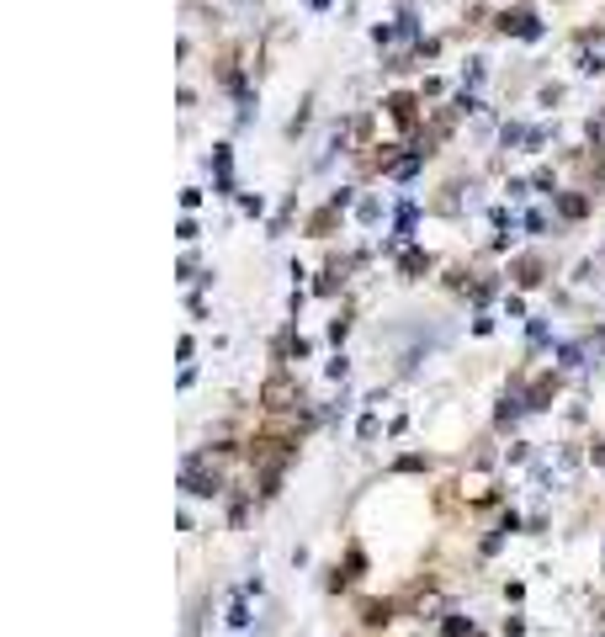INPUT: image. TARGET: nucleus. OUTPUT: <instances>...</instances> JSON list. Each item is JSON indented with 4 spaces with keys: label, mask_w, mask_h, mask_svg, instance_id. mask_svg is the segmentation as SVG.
<instances>
[{
    "label": "nucleus",
    "mask_w": 605,
    "mask_h": 637,
    "mask_svg": "<svg viewBox=\"0 0 605 637\" xmlns=\"http://www.w3.org/2000/svg\"><path fill=\"white\" fill-rule=\"evenodd\" d=\"M425 266H430V260H425V255H404V271H409V276H420Z\"/></svg>",
    "instance_id": "obj_1"
}]
</instances>
